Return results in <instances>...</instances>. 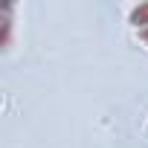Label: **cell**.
I'll list each match as a JSON object with an SVG mask.
<instances>
[{
  "label": "cell",
  "instance_id": "obj_2",
  "mask_svg": "<svg viewBox=\"0 0 148 148\" xmlns=\"http://www.w3.org/2000/svg\"><path fill=\"white\" fill-rule=\"evenodd\" d=\"M145 136H148V122H145Z\"/></svg>",
  "mask_w": 148,
  "mask_h": 148
},
{
  "label": "cell",
  "instance_id": "obj_1",
  "mask_svg": "<svg viewBox=\"0 0 148 148\" xmlns=\"http://www.w3.org/2000/svg\"><path fill=\"white\" fill-rule=\"evenodd\" d=\"M128 23L136 32V38L148 47V3H134L128 9Z\"/></svg>",
  "mask_w": 148,
  "mask_h": 148
}]
</instances>
